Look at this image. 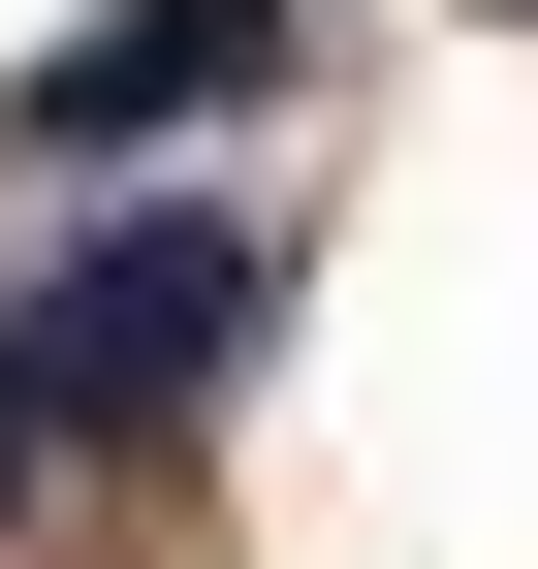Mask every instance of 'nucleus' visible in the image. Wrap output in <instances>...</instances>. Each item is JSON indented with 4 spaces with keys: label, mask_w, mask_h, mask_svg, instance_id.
Here are the masks:
<instances>
[{
    "label": "nucleus",
    "mask_w": 538,
    "mask_h": 569,
    "mask_svg": "<svg viewBox=\"0 0 538 569\" xmlns=\"http://www.w3.org/2000/svg\"><path fill=\"white\" fill-rule=\"evenodd\" d=\"M0 475H32V411H0Z\"/></svg>",
    "instance_id": "7ed1b4c3"
},
{
    "label": "nucleus",
    "mask_w": 538,
    "mask_h": 569,
    "mask_svg": "<svg viewBox=\"0 0 538 569\" xmlns=\"http://www.w3.org/2000/svg\"><path fill=\"white\" fill-rule=\"evenodd\" d=\"M222 348H253V222H96L32 317H0V411H32V443H159Z\"/></svg>",
    "instance_id": "f257e3e1"
},
{
    "label": "nucleus",
    "mask_w": 538,
    "mask_h": 569,
    "mask_svg": "<svg viewBox=\"0 0 538 569\" xmlns=\"http://www.w3.org/2000/svg\"><path fill=\"white\" fill-rule=\"evenodd\" d=\"M253 32H286V0H96V32L32 63V159H127V127H190V96H253Z\"/></svg>",
    "instance_id": "f03ea898"
}]
</instances>
